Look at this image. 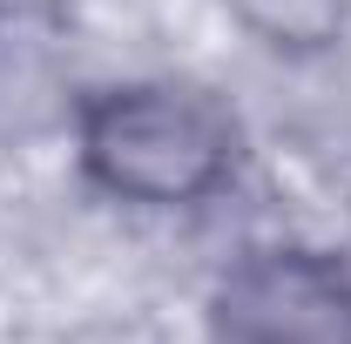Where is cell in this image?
Listing matches in <instances>:
<instances>
[{
  "instance_id": "3",
  "label": "cell",
  "mask_w": 351,
  "mask_h": 344,
  "mask_svg": "<svg viewBox=\"0 0 351 344\" xmlns=\"http://www.w3.org/2000/svg\"><path fill=\"white\" fill-rule=\"evenodd\" d=\"M237 14L270 47H324L345 21V0H237Z\"/></svg>"
},
{
  "instance_id": "1",
  "label": "cell",
  "mask_w": 351,
  "mask_h": 344,
  "mask_svg": "<svg viewBox=\"0 0 351 344\" xmlns=\"http://www.w3.org/2000/svg\"><path fill=\"white\" fill-rule=\"evenodd\" d=\"M237 129L189 88H115L82 115V156L115 196L189 203L230 169Z\"/></svg>"
},
{
  "instance_id": "2",
  "label": "cell",
  "mask_w": 351,
  "mask_h": 344,
  "mask_svg": "<svg viewBox=\"0 0 351 344\" xmlns=\"http://www.w3.org/2000/svg\"><path fill=\"white\" fill-rule=\"evenodd\" d=\"M223 344H351V277L324 257L270 250L230 270L217 297Z\"/></svg>"
}]
</instances>
